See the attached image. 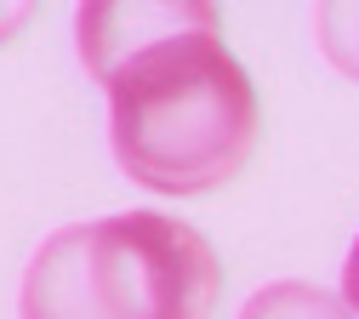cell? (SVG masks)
<instances>
[{
    "label": "cell",
    "mask_w": 359,
    "mask_h": 319,
    "mask_svg": "<svg viewBox=\"0 0 359 319\" xmlns=\"http://www.w3.org/2000/svg\"><path fill=\"white\" fill-rule=\"evenodd\" d=\"M217 29L200 0H97L74 18L86 74L109 97V149L149 194H211L257 149V86Z\"/></svg>",
    "instance_id": "6da1fadb"
},
{
    "label": "cell",
    "mask_w": 359,
    "mask_h": 319,
    "mask_svg": "<svg viewBox=\"0 0 359 319\" xmlns=\"http://www.w3.org/2000/svg\"><path fill=\"white\" fill-rule=\"evenodd\" d=\"M222 268L200 228L165 211L69 222L23 268V319H211Z\"/></svg>",
    "instance_id": "7a4b0ae2"
},
{
    "label": "cell",
    "mask_w": 359,
    "mask_h": 319,
    "mask_svg": "<svg viewBox=\"0 0 359 319\" xmlns=\"http://www.w3.org/2000/svg\"><path fill=\"white\" fill-rule=\"evenodd\" d=\"M240 319H353V313H348L342 297L308 285V280H274V285L245 297Z\"/></svg>",
    "instance_id": "3957f363"
},
{
    "label": "cell",
    "mask_w": 359,
    "mask_h": 319,
    "mask_svg": "<svg viewBox=\"0 0 359 319\" xmlns=\"http://www.w3.org/2000/svg\"><path fill=\"white\" fill-rule=\"evenodd\" d=\"M313 34H320V52L331 57V69L359 80V0H348V6H320L313 12Z\"/></svg>",
    "instance_id": "277c9868"
},
{
    "label": "cell",
    "mask_w": 359,
    "mask_h": 319,
    "mask_svg": "<svg viewBox=\"0 0 359 319\" xmlns=\"http://www.w3.org/2000/svg\"><path fill=\"white\" fill-rule=\"evenodd\" d=\"M342 302H348V313L359 319V234H353V245H348V262H342Z\"/></svg>",
    "instance_id": "5b68a950"
},
{
    "label": "cell",
    "mask_w": 359,
    "mask_h": 319,
    "mask_svg": "<svg viewBox=\"0 0 359 319\" xmlns=\"http://www.w3.org/2000/svg\"><path fill=\"white\" fill-rule=\"evenodd\" d=\"M29 18H34V6H0V40H12Z\"/></svg>",
    "instance_id": "8992f818"
}]
</instances>
